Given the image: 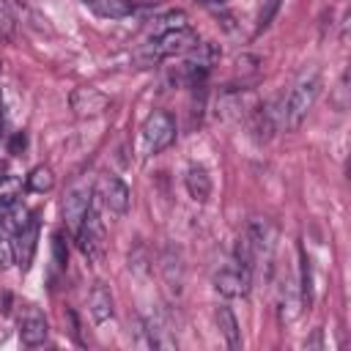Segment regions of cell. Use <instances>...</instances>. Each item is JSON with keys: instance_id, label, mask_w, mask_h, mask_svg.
I'll list each match as a JSON object with an SVG mask.
<instances>
[{"instance_id": "cell-11", "label": "cell", "mask_w": 351, "mask_h": 351, "mask_svg": "<svg viewBox=\"0 0 351 351\" xmlns=\"http://www.w3.org/2000/svg\"><path fill=\"white\" fill-rule=\"evenodd\" d=\"M184 184H186V192L195 203H206L211 197V176L203 165H189L186 176H184Z\"/></svg>"}, {"instance_id": "cell-24", "label": "cell", "mask_w": 351, "mask_h": 351, "mask_svg": "<svg viewBox=\"0 0 351 351\" xmlns=\"http://www.w3.org/2000/svg\"><path fill=\"white\" fill-rule=\"evenodd\" d=\"M200 3H203V5H225L228 0H200Z\"/></svg>"}, {"instance_id": "cell-13", "label": "cell", "mask_w": 351, "mask_h": 351, "mask_svg": "<svg viewBox=\"0 0 351 351\" xmlns=\"http://www.w3.org/2000/svg\"><path fill=\"white\" fill-rule=\"evenodd\" d=\"M85 8H90L101 19H123L134 11L132 0H82Z\"/></svg>"}, {"instance_id": "cell-5", "label": "cell", "mask_w": 351, "mask_h": 351, "mask_svg": "<svg viewBox=\"0 0 351 351\" xmlns=\"http://www.w3.org/2000/svg\"><path fill=\"white\" fill-rule=\"evenodd\" d=\"M93 200H96L104 211H110L112 217H123V214L129 211L132 192H129V186H126L118 176L104 173V176H99V181H96V186H93Z\"/></svg>"}, {"instance_id": "cell-16", "label": "cell", "mask_w": 351, "mask_h": 351, "mask_svg": "<svg viewBox=\"0 0 351 351\" xmlns=\"http://www.w3.org/2000/svg\"><path fill=\"white\" fill-rule=\"evenodd\" d=\"M299 304L302 307L313 304V271H310V261L304 255V247H299Z\"/></svg>"}, {"instance_id": "cell-6", "label": "cell", "mask_w": 351, "mask_h": 351, "mask_svg": "<svg viewBox=\"0 0 351 351\" xmlns=\"http://www.w3.org/2000/svg\"><path fill=\"white\" fill-rule=\"evenodd\" d=\"M250 285H252V269L239 263L236 258L230 263H225L217 274H214V288L225 296V299H239V296H247L250 293Z\"/></svg>"}, {"instance_id": "cell-23", "label": "cell", "mask_w": 351, "mask_h": 351, "mask_svg": "<svg viewBox=\"0 0 351 351\" xmlns=\"http://www.w3.org/2000/svg\"><path fill=\"white\" fill-rule=\"evenodd\" d=\"M11 263H14V247H11V241H3L0 239V271L8 269Z\"/></svg>"}, {"instance_id": "cell-12", "label": "cell", "mask_w": 351, "mask_h": 351, "mask_svg": "<svg viewBox=\"0 0 351 351\" xmlns=\"http://www.w3.org/2000/svg\"><path fill=\"white\" fill-rule=\"evenodd\" d=\"M88 313L96 324H104L112 318V293L104 282H96L90 288V296H88Z\"/></svg>"}, {"instance_id": "cell-8", "label": "cell", "mask_w": 351, "mask_h": 351, "mask_svg": "<svg viewBox=\"0 0 351 351\" xmlns=\"http://www.w3.org/2000/svg\"><path fill=\"white\" fill-rule=\"evenodd\" d=\"M49 335V324L47 318L33 307V304H25L22 313H19V337L25 346H41Z\"/></svg>"}, {"instance_id": "cell-1", "label": "cell", "mask_w": 351, "mask_h": 351, "mask_svg": "<svg viewBox=\"0 0 351 351\" xmlns=\"http://www.w3.org/2000/svg\"><path fill=\"white\" fill-rule=\"evenodd\" d=\"M195 44H197V36L192 33V27L162 30V33H154V38L137 52V60H140L143 66H154V63H159V60H165V58L189 52Z\"/></svg>"}, {"instance_id": "cell-20", "label": "cell", "mask_w": 351, "mask_h": 351, "mask_svg": "<svg viewBox=\"0 0 351 351\" xmlns=\"http://www.w3.org/2000/svg\"><path fill=\"white\" fill-rule=\"evenodd\" d=\"M19 186V178H14V176H3L0 178V200H3V206H8V203H14V197H16V189Z\"/></svg>"}, {"instance_id": "cell-22", "label": "cell", "mask_w": 351, "mask_h": 351, "mask_svg": "<svg viewBox=\"0 0 351 351\" xmlns=\"http://www.w3.org/2000/svg\"><path fill=\"white\" fill-rule=\"evenodd\" d=\"M52 252H55V263L63 269V266H66V258H69V250H66V244H63V233H55V236H52Z\"/></svg>"}, {"instance_id": "cell-3", "label": "cell", "mask_w": 351, "mask_h": 351, "mask_svg": "<svg viewBox=\"0 0 351 351\" xmlns=\"http://www.w3.org/2000/svg\"><path fill=\"white\" fill-rule=\"evenodd\" d=\"M74 236H77L80 252H82L88 261L99 263V261L104 258L107 233H104V219H101V211H99V203H96V200H90L88 211L82 214V219H80V225H77V230H74Z\"/></svg>"}, {"instance_id": "cell-14", "label": "cell", "mask_w": 351, "mask_h": 351, "mask_svg": "<svg viewBox=\"0 0 351 351\" xmlns=\"http://www.w3.org/2000/svg\"><path fill=\"white\" fill-rule=\"evenodd\" d=\"M217 329L225 337L228 348H241V329H239V321H236V315L228 304L217 307Z\"/></svg>"}, {"instance_id": "cell-2", "label": "cell", "mask_w": 351, "mask_h": 351, "mask_svg": "<svg viewBox=\"0 0 351 351\" xmlns=\"http://www.w3.org/2000/svg\"><path fill=\"white\" fill-rule=\"evenodd\" d=\"M318 93H321V74L313 69V71L302 74V80L291 88V93H288V99L282 104V123H285V129H299L302 126V121L313 110Z\"/></svg>"}, {"instance_id": "cell-25", "label": "cell", "mask_w": 351, "mask_h": 351, "mask_svg": "<svg viewBox=\"0 0 351 351\" xmlns=\"http://www.w3.org/2000/svg\"><path fill=\"white\" fill-rule=\"evenodd\" d=\"M0 71H3V63H0Z\"/></svg>"}, {"instance_id": "cell-4", "label": "cell", "mask_w": 351, "mask_h": 351, "mask_svg": "<svg viewBox=\"0 0 351 351\" xmlns=\"http://www.w3.org/2000/svg\"><path fill=\"white\" fill-rule=\"evenodd\" d=\"M176 134H178V126H176V118L165 110H154L145 121H143V129H140V137H143V151L148 156H156L162 151H167L173 143H176Z\"/></svg>"}, {"instance_id": "cell-10", "label": "cell", "mask_w": 351, "mask_h": 351, "mask_svg": "<svg viewBox=\"0 0 351 351\" xmlns=\"http://www.w3.org/2000/svg\"><path fill=\"white\" fill-rule=\"evenodd\" d=\"M90 200H93V192H90L88 186H74V189H69V195H66V200H63V217H66V225H69L71 230H77V225H80L82 214L88 211Z\"/></svg>"}, {"instance_id": "cell-17", "label": "cell", "mask_w": 351, "mask_h": 351, "mask_svg": "<svg viewBox=\"0 0 351 351\" xmlns=\"http://www.w3.org/2000/svg\"><path fill=\"white\" fill-rule=\"evenodd\" d=\"M16 33V19H14V11L8 5V0H0V38L3 41H11Z\"/></svg>"}, {"instance_id": "cell-19", "label": "cell", "mask_w": 351, "mask_h": 351, "mask_svg": "<svg viewBox=\"0 0 351 351\" xmlns=\"http://www.w3.org/2000/svg\"><path fill=\"white\" fill-rule=\"evenodd\" d=\"M30 219H33V214H30L25 206H19L16 200H14V203H8V222H11V228H14V230L25 228Z\"/></svg>"}, {"instance_id": "cell-15", "label": "cell", "mask_w": 351, "mask_h": 351, "mask_svg": "<svg viewBox=\"0 0 351 351\" xmlns=\"http://www.w3.org/2000/svg\"><path fill=\"white\" fill-rule=\"evenodd\" d=\"M25 186H27L30 192H36V195L49 192V189L55 186V173H52V167H47V165H36V167L27 173Z\"/></svg>"}, {"instance_id": "cell-21", "label": "cell", "mask_w": 351, "mask_h": 351, "mask_svg": "<svg viewBox=\"0 0 351 351\" xmlns=\"http://www.w3.org/2000/svg\"><path fill=\"white\" fill-rule=\"evenodd\" d=\"M280 3H282V0H269V3H266V8H263L261 16H258V27H255V33H261V30H266V27L271 25V16L277 14Z\"/></svg>"}, {"instance_id": "cell-7", "label": "cell", "mask_w": 351, "mask_h": 351, "mask_svg": "<svg viewBox=\"0 0 351 351\" xmlns=\"http://www.w3.org/2000/svg\"><path fill=\"white\" fill-rule=\"evenodd\" d=\"M36 241H38V219L33 217L25 228L14 230V241H11V247H14V263H19L22 271H27L30 263H33Z\"/></svg>"}, {"instance_id": "cell-18", "label": "cell", "mask_w": 351, "mask_h": 351, "mask_svg": "<svg viewBox=\"0 0 351 351\" xmlns=\"http://www.w3.org/2000/svg\"><path fill=\"white\" fill-rule=\"evenodd\" d=\"M173 27H189V16L184 11H167L165 16L156 19V27L154 33H162V30H173Z\"/></svg>"}, {"instance_id": "cell-9", "label": "cell", "mask_w": 351, "mask_h": 351, "mask_svg": "<svg viewBox=\"0 0 351 351\" xmlns=\"http://www.w3.org/2000/svg\"><path fill=\"white\" fill-rule=\"evenodd\" d=\"M69 101H71V110H74L77 115H99V112H101V110L110 104V99H107L101 90L90 88V85L74 88Z\"/></svg>"}]
</instances>
